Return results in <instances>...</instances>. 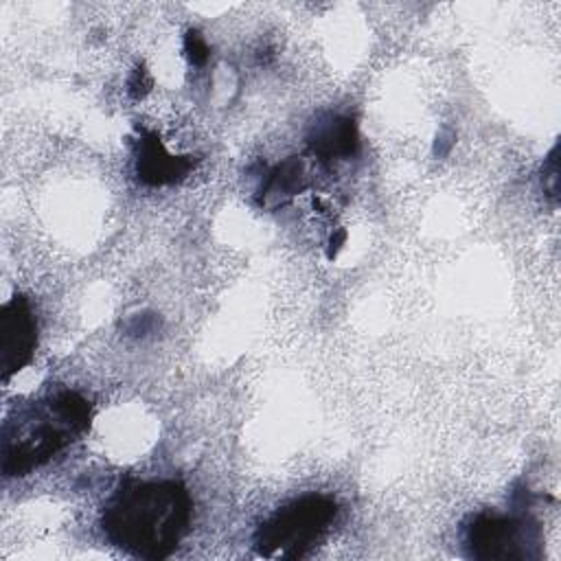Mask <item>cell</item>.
<instances>
[{"label": "cell", "instance_id": "cell-1", "mask_svg": "<svg viewBox=\"0 0 561 561\" xmlns=\"http://www.w3.org/2000/svg\"><path fill=\"white\" fill-rule=\"evenodd\" d=\"M193 502L188 489L173 478H125L107 497L101 528L123 552L160 561L175 552L188 530Z\"/></svg>", "mask_w": 561, "mask_h": 561}, {"label": "cell", "instance_id": "cell-2", "mask_svg": "<svg viewBox=\"0 0 561 561\" xmlns=\"http://www.w3.org/2000/svg\"><path fill=\"white\" fill-rule=\"evenodd\" d=\"M90 401L68 388L18 408L2 425V473L26 476L90 427Z\"/></svg>", "mask_w": 561, "mask_h": 561}, {"label": "cell", "instance_id": "cell-3", "mask_svg": "<svg viewBox=\"0 0 561 561\" xmlns=\"http://www.w3.org/2000/svg\"><path fill=\"white\" fill-rule=\"evenodd\" d=\"M337 515V502L324 493L300 495L276 508L254 533L261 557L300 559L329 530Z\"/></svg>", "mask_w": 561, "mask_h": 561}, {"label": "cell", "instance_id": "cell-4", "mask_svg": "<svg viewBox=\"0 0 561 561\" xmlns=\"http://www.w3.org/2000/svg\"><path fill=\"white\" fill-rule=\"evenodd\" d=\"M537 543L539 526L528 515L478 513L462 528V546L473 559H530Z\"/></svg>", "mask_w": 561, "mask_h": 561}, {"label": "cell", "instance_id": "cell-5", "mask_svg": "<svg viewBox=\"0 0 561 561\" xmlns=\"http://www.w3.org/2000/svg\"><path fill=\"white\" fill-rule=\"evenodd\" d=\"M37 346V320L28 298L15 294L0 307V368L11 379L31 364Z\"/></svg>", "mask_w": 561, "mask_h": 561}, {"label": "cell", "instance_id": "cell-6", "mask_svg": "<svg viewBox=\"0 0 561 561\" xmlns=\"http://www.w3.org/2000/svg\"><path fill=\"white\" fill-rule=\"evenodd\" d=\"M193 167L195 160H191V156L169 153L153 134H142L136 142V173L149 186L182 180Z\"/></svg>", "mask_w": 561, "mask_h": 561}, {"label": "cell", "instance_id": "cell-7", "mask_svg": "<svg viewBox=\"0 0 561 561\" xmlns=\"http://www.w3.org/2000/svg\"><path fill=\"white\" fill-rule=\"evenodd\" d=\"M309 147L320 160H344L359 147L357 123L351 116H329L316 123L309 134Z\"/></svg>", "mask_w": 561, "mask_h": 561}, {"label": "cell", "instance_id": "cell-8", "mask_svg": "<svg viewBox=\"0 0 561 561\" xmlns=\"http://www.w3.org/2000/svg\"><path fill=\"white\" fill-rule=\"evenodd\" d=\"M305 186L302 164L298 158H289L280 162L276 169H272L265 178V184L261 186V204H278L287 197L296 195Z\"/></svg>", "mask_w": 561, "mask_h": 561}, {"label": "cell", "instance_id": "cell-9", "mask_svg": "<svg viewBox=\"0 0 561 561\" xmlns=\"http://www.w3.org/2000/svg\"><path fill=\"white\" fill-rule=\"evenodd\" d=\"M184 53L193 66H204L208 61L210 48L206 39L197 31H186L184 35Z\"/></svg>", "mask_w": 561, "mask_h": 561}, {"label": "cell", "instance_id": "cell-10", "mask_svg": "<svg viewBox=\"0 0 561 561\" xmlns=\"http://www.w3.org/2000/svg\"><path fill=\"white\" fill-rule=\"evenodd\" d=\"M151 90V75L145 68H136L129 77V94L140 99Z\"/></svg>", "mask_w": 561, "mask_h": 561}, {"label": "cell", "instance_id": "cell-11", "mask_svg": "<svg viewBox=\"0 0 561 561\" xmlns=\"http://www.w3.org/2000/svg\"><path fill=\"white\" fill-rule=\"evenodd\" d=\"M344 237H346L344 232H340V234L331 237V241H329V243H331V248H329V259H333V256L337 254V250H340V248H342V243H344Z\"/></svg>", "mask_w": 561, "mask_h": 561}]
</instances>
